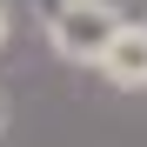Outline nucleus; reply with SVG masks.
<instances>
[{"label": "nucleus", "mask_w": 147, "mask_h": 147, "mask_svg": "<svg viewBox=\"0 0 147 147\" xmlns=\"http://www.w3.org/2000/svg\"><path fill=\"white\" fill-rule=\"evenodd\" d=\"M120 27H127L120 0H40V34L67 67H94Z\"/></svg>", "instance_id": "nucleus-1"}, {"label": "nucleus", "mask_w": 147, "mask_h": 147, "mask_svg": "<svg viewBox=\"0 0 147 147\" xmlns=\"http://www.w3.org/2000/svg\"><path fill=\"white\" fill-rule=\"evenodd\" d=\"M94 74H100L114 94H147V20H127V27L107 40V54L94 60Z\"/></svg>", "instance_id": "nucleus-2"}, {"label": "nucleus", "mask_w": 147, "mask_h": 147, "mask_svg": "<svg viewBox=\"0 0 147 147\" xmlns=\"http://www.w3.org/2000/svg\"><path fill=\"white\" fill-rule=\"evenodd\" d=\"M7 34H13V13H7V0H0V47H7Z\"/></svg>", "instance_id": "nucleus-3"}, {"label": "nucleus", "mask_w": 147, "mask_h": 147, "mask_svg": "<svg viewBox=\"0 0 147 147\" xmlns=\"http://www.w3.org/2000/svg\"><path fill=\"white\" fill-rule=\"evenodd\" d=\"M0 134H7V94H0Z\"/></svg>", "instance_id": "nucleus-4"}]
</instances>
